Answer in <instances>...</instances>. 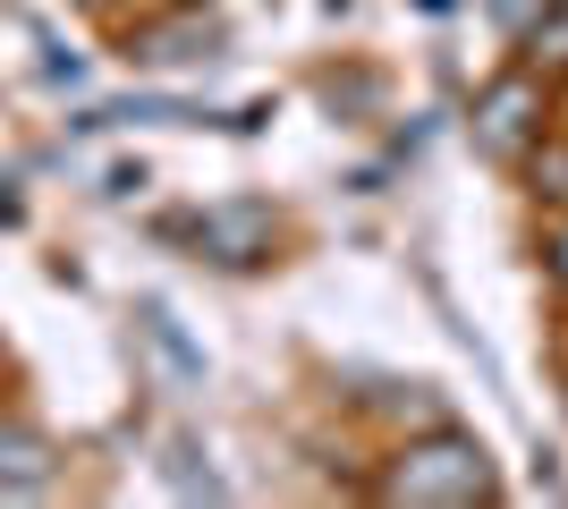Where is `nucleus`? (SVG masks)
I'll list each match as a JSON object with an SVG mask.
<instances>
[{"mask_svg":"<svg viewBox=\"0 0 568 509\" xmlns=\"http://www.w3.org/2000/svg\"><path fill=\"white\" fill-rule=\"evenodd\" d=\"M382 501H425V509H475L493 501V467H484V441L475 434H425L407 441L399 467L382 476Z\"/></svg>","mask_w":568,"mask_h":509,"instance_id":"f257e3e1","label":"nucleus"},{"mask_svg":"<svg viewBox=\"0 0 568 509\" xmlns=\"http://www.w3.org/2000/svg\"><path fill=\"white\" fill-rule=\"evenodd\" d=\"M535 136H544V85H535V77L484 85V102H475V145L500 153V162H526Z\"/></svg>","mask_w":568,"mask_h":509,"instance_id":"f03ea898","label":"nucleus"},{"mask_svg":"<svg viewBox=\"0 0 568 509\" xmlns=\"http://www.w3.org/2000/svg\"><path fill=\"white\" fill-rule=\"evenodd\" d=\"M213 51H221V26L204 9H170V18L128 34V60H144V69H179V60H213Z\"/></svg>","mask_w":568,"mask_h":509,"instance_id":"7ed1b4c3","label":"nucleus"},{"mask_svg":"<svg viewBox=\"0 0 568 509\" xmlns=\"http://www.w3.org/2000/svg\"><path fill=\"white\" fill-rule=\"evenodd\" d=\"M195 246H204V255H221V264H255L263 246H272V213H255V204L204 213V221H195Z\"/></svg>","mask_w":568,"mask_h":509,"instance_id":"20e7f679","label":"nucleus"},{"mask_svg":"<svg viewBox=\"0 0 568 509\" xmlns=\"http://www.w3.org/2000/svg\"><path fill=\"white\" fill-rule=\"evenodd\" d=\"M0 485H51V441L26 425H0Z\"/></svg>","mask_w":568,"mask_h":509,"instance_id":"39448f33","label":"nucleus"},{"mask_svg":"<svg viewBox=\"0 0 568 509\" xmlns=\"http://www.w3.org/2000/svg\"><path fill=\"white\" fill-rule=\"evenodd\" d=\"M526 179H535V195H544V204H568V145H560V136H535Z\"/></svg>","mask_w":568,"mask_h":509,"instance_id":"423d86ee","label":"nucleus"},{"mask_svg":"<svg viewBox=\"0 0 568 509\" xmlns=\"http://www.w3.org/2000/svg\"><path fill=\"white\" fill-rule=\"evenodd\" d=\"M526 43H535V69H568V0L526 26Z\"/></svg>","mask_w":568,"mask_h":509,"instance_id":"0eeeda50","label":"nucleus"},{"mask_svg":"<svg viewBox=\"0 0 568 509\" xmlns=\"http://www.w3.org/2000/svg\"><path fill=\"white\" fill-rule=\"evenodd\" d=\"M544 9H551V0H493V18L509 26V34H526V26L544 18Z\"/></svg>","mask_w":568,"mask_h":509,"instance_id":"6e6552de","label":"nucleus"},{"mask_svg":"<svg viewBox=\"0 0 568 509\" xmlns=\"http://www.w3.org/2000/svg\"><path fill=\"white\" fill-rule=\"evenodd\" d=\"M551 272H560V281H568V238H560V246H551Z\"/></svg>","mask_w":568,"mask_h":509,"instance_id":"1a4fd4ad","label":"nucleus"},{"mask_svg":"<svg viewBox=\"0 0 568 509\" xmlns=\"http://www.w3.org/2000/svg\"><path fill=\"white\" fill-rule=\"evenodd\" d=\"M85 9H119V0H85Z\"/></svg>","mask_w":568,"mask_h":509,"instance_id":"9d476101","label":"nucleus"},{"mask_svg":"<svg viewBox=\"0 0 568 509\" xmlns=\"http://www.w3.org/2000/svg\"><path fill=\"white\" fill-rule=\"evenodd\" d=\"M551 9H560V0H551Z\"/></svg>","mask_w":568,"mask_h":509,"instance_id":"9b49d317","label":"nucleus"}]
</instances>
